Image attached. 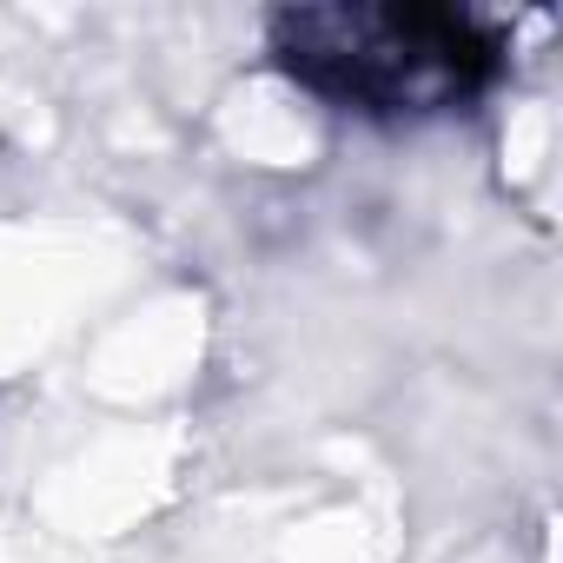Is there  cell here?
<instances>
[{"label": "cell", "instance_id": "6da1fadb", "mask_svg": "<svg viewBox=\"0 0 563 563\" xmlns=\"http://www.w3.org/2000/svg\"><path fill=\"white\" fill-rule=\"evenodd\" d=\"M272 54L299 87L358 113H444L497 67L490 34L451 8H286L272 14Z\"/></svg>", "mask_w": 563, "mask_h": 563}]
</instances>
